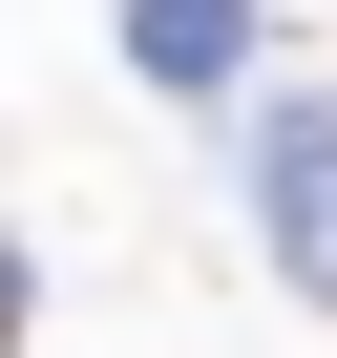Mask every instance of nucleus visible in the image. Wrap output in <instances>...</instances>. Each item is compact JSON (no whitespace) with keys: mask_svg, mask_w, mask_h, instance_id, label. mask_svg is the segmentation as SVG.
<instances>
[{"mask_svg":"<svg viewBox=\"0 0 337 358\" xmlns=\"http://www.w3.org/2000/svg\"><path fill=\"white\" fill-rule=\"evenodd\" d=\"M253 43H274V0H127V64H148L168 106H211V85H253Z\"/></svg>","mask_w":337,"mask_h":358,"instance_id":"nucleus-2","label":"nucleus"},{"mask_svg":"<svg viewBox=\"0 0 337 358\" xmlns=\"http://www.w3.org/2000/svg\"><path fill=\"white\" fill-rule=\"evenodd\" d=\"M253 211H274L295 295H337V106H274V127H253Z\"/></svg>","mask_w":337,"mask_h":358,"instance_id":"nucleus-1","label":"nucleus"},{"mask_svg":"<svg viewBox=\"0 0 337 358\" xmlns=\"http://www.w3.org/2000/svg\"><path fill=\"white\" fill-rule=\"evenodd\" d=\"M0 358H22V232H0Z\"/></svg>","mask_w":337,"mask_h":358,"instance_id":"nucleus-3","label":"nucleus"}]
</instances>
